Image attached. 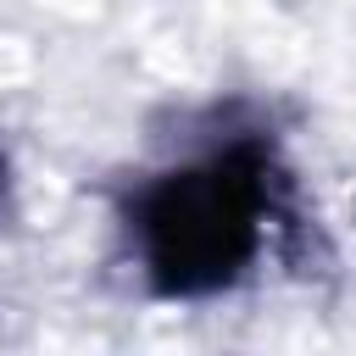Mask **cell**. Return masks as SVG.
I'll use <instances>...</instances> for the list:
<instances>
[{"label":"cell","mask_w":356,"mask_h":356,"mask_svg":"<svg viewBox=\"0 0 356 356\" xmlns=\"http://www.w3.org/2000/svg\"><path fill=\"white\" fill-rule=\"evenodd\" d=\"M273 172L256 139L222 145L189 167L150 178L134 200V239L161 295L195 300L234 284L261 250Z\"/></svg>","instance_id":"cell-1"}]
</instances>
